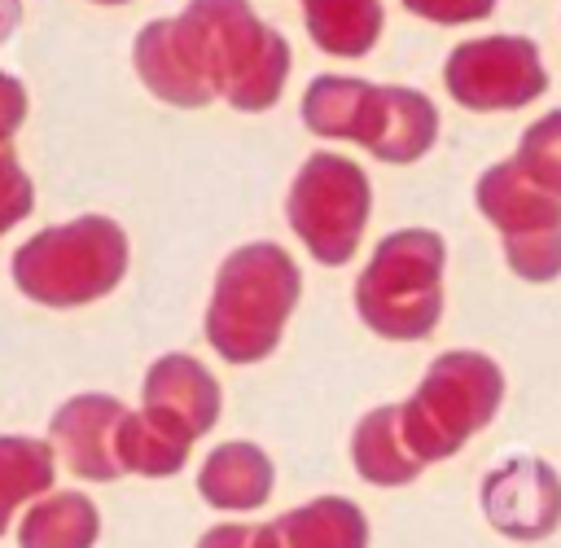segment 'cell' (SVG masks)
<instances>
[{
	"mask_svg": "<svg viewBox=\"0 0 561 548\" xmlns=\"http://www.w3.org/2000/svg\"><path fill=\"white\" fill-rule=\"evenodd\" d=\"M403 9H412L425 22L438 26H456V22H478L495 9V0H403Z\"/></svg>",
	"mask_w": 561,
	"mask_h": 548,
	"instance_id": "603a6c76",
	"label": "cell"
},
{
	"mask_svg": "<svg viewBox=\"0 0 561 548\" xmlns=\"http://www.w3.org/2000/svg\"><path fill=\"white\" fill-rule=\"evenodd\" d=\"M302 22L316 48L333 57H364L381 35V0H302Z\"/></svg>",
	"mask_w": 561,
	"mask_h": 548,
	"instance_id": "e0dca14e",
	"label": "cell"
},
{
	"mask_svg": "<svg viewBox=\"0 0 561 548\" xmlns=\"http://www.w3.org/2000/svg\"><path fill=\"white\" fill-rule=\"evenodd\" d=\"M167 26L206 101L224 96L245 114L280 101L294 53L289 39L250 9V0H188L175 18H167Z\"/></svg>",
	"mask_w": 561,
	"mask_h": 548,
	"instance_id": "6da1fadb",
	"label": "cell"
},
{
	"mask_svg": "<svg viewBox=\"0 0 561 548\" xmlns=\"http://www.w3.org/2000/svg\"><path fill=\"white\" fill-rule=\"evenodd\" d=\"M53 447L31 434H0V535L9 530L13 513L53 491Z\"/></svg>",
	"mask_w": 561,
	"mask_h": 548,
	"instance_id": "ac0fdd59",
	"label": "cell"
},
{
	"mask_svg": "<svg viewBox=\"0 0 561 548\" xmlns=\"http://www.w3.org/2000/svg\"><path fill=\"white\" fill-rule=\"evenodd\" d=\"M272 482H276L272 456L259 443H245V438L210 447V456L197 469V495L210 509H228V513L263 509L267 495H272Z\"/></svg>",
	"mask_w": 561,
	"mask_h": 548,
	"instance_id": "5bb4252c",
	"label": "cell"
},
{
	"mask_svg": "<svg viewBox=\"0 0 561 548\" xmlns=\"http://www.w3.org/2000/svg\"><path fill=\"white\" fill-rule=\"evenodd\" d=\"M101 513L83 491H48L18 522V548H92Z\"/></svg>",
	"mask_w": 561,
	"mask_h": 548,
	"instance_id": "2e32d148",
	"label": "cell"
},
{
	"mask_svg": "<svg viewBox=\"0 0 561 548\" xmlns=\"http://www.w3.org/2000/svg\"><path fill=\"white\" fill-rule=\"evenodd\" d=\"M447 241L434 228L386 232L355 276V311L386 342H421L443 320Z\"/></svg>",
	"mask_w": 561,
	"mask_h": 548,
	"instance_id": "277c9868",
	"label": "cell"
},
{
	"mask_svg": "<svg viewBox=\"0 0 561 548\" xmlns=\"http://www.w3.org/2000/svg\"><path fill=\"white\" fill-rule=\"evenodd\" d=\"M351 465L373 487H408L421 478V460L408 452L399 430V403L368 408L351 430Z\"/></svg>",
	"mask_w": 561,
	"mask_h": 548,
	"instance_id": "9a60e30c",
	"label": "cell"
},
{
	"mask_svg": "<svg viewBox=\"0 0 561 548\" xmlns=\"http://www.w3.org/2000/svg\"><path fill=\"white\" fill-rule=\"evenodd\" d=\"M368 210H373V184L364 167L351 162L346 153H311L294 171L285 215L316 263L324 267L351 263L368 228Z\"/></svg>",
	"mask_w": 561,
	"mask_h": 548,
	"instance_id": "8992f818",
	"label": "cell"
},
{
	"mask_svg": "<svg viewBox=\"0 0 561 548\" xmlns=\"http://www.w3.org/2000/svg\"><path fill=\"white\" fill-rule=\"evenodd\" d=\"M364 83L368 79H355V75H316L302 92V105H298L307 132H316L324 140H351Z\"/></svg>",
	"mask_w": 561,
	"mask_h": 548,
	"instance_id": "ffe728a7",
	"label": "cell"
},
{
	"mask_svg": "<svg viewBox=\"0 0 561 548\" xmlns=\"http://www.w3.org/2000/svg\"><path fill=\"white\" fill-rule=\"evenodd\" d=\"M127 232L110 215H79L39 228L13 250V285L44 307H83L105 298L127 272Z\"/></svg>",
	"mask_w": 561,
	"mask_h": 548,
	"instance_id": "5b68a950",
	"label": "cell"
},
{
	"mask_svg": "<svg viewBox=\"0 0 561 548\" xmlns=\"http://www.w3.org/2000/svg\"><path fill=\"white\" fill-rule=\"evenodd\" d=\"M259 526V548H368V517L346 495H316Z\"/></svg>",
	"mask_w": 561,
	"mask_h": 548,
	"instance_id": "4fadbf2b",
	"label": "cell"
},
{
	"mask_svg": "<svg viewBox=\"0 0 561 548\" xmlns=\"http://www.w3.org/2000/svg\"><path fill=\"white\" fill-rule=\"evenodd\" d=\"M513 162L530 184L561 197V110H548L543 118H535L522 132Z\"/></svg>",
	"mask_w": 561,
	"mask_h": 548,
	"instance_id": "44dd1931",
	"label": "cell"
},
{
	"mask_svg": "<svg viewBox=\"0 0 561 548\" xmlns=\"http://www.w3.org/2000/svg\"><path fill=\"white\" fill-rule=\"evenodd\" d=\"M96 4H127V0H96Z\"/></svg>",
	"mask_w": 561,
	"mask_h": 548,
	"instance_id": "484cf974",
	"label": "cell"
},
{
	"mask_svg": "<svg viewBox=\"0 0 561 548\" xmlns=\"http://www.w3.org/2000/svg\"><path fill=\"white\" fill-rule=\"evenodd\" d=\"M302 272L276 241L237 246L210 285L206 342L228 364H259L280 346V333L298 307Z\"/></svg>",
	"mask_w": 561,
	"mask_h": 548,
	"instance_id": "7a4b0ae2",
	"label": "cell"
},
{
	"mask_svg": "<svg viewBox=\"0 0 561 548\" xmlns=\"http://www.w3.org/2000/svg\"><path fill=\"white\" fill-rule=\"evenodd\" d=\"M478 504L495 535L513 544H539L561 530V469L530 452L504 456L482 473Z\"/></svg>",
	"mask_w": 561,
	"mask_h": 548,
	"instance_id": "9c48e42d",
	"label": "cell"
},
{
	"mask_svg": "<svg viewBox=\"0 0 561 548\" xmlns=\"http://www.w3.org/2000/svg\"><path fill=\"white\" fill-rule=\"evenodd\" d=\"M31 206H35V184L13 153V140L0 136V232L22 224L31 215Z\"/></svg>",
	"mask_w": 561,
	"mask_h": 548,
	"instance_id": "7402d4cb",
	"label": "cell"
},
{
	"mask_svg": "<svg viewBox=\"0 0 561 548\" xmlns=\"http://www.w3.org/2000/svg\"><path fill=\"white\" fill-rule=\"evenodd\" d=\"M351 140L381 162H416L438 140V110L425 92L399 83H364Z\"/></svg>",
	"mask_w": 561,
	"mask_h": 548,
	"instance_id": "8fae6325",
	"label": "cell"
},
{
	"mask_svg": "<svg viewBox=\"0 0 561 548\" xmlns=\"http://www.w3.org/2000/svg\"><path fill=\"white\" fill-rule=\"evenodd\" d=\"M197 548H259V526L254 522H219L197 539Z\"/></svg>",
	"mask_w": 561,
	"mask_h": 548,
	"instance_id": "cb8c5ba5",
	"label": "cell"
},
{
	"mask_svg": "<svg viewBox=\"0 0 561 548\" xmlns=\"http://www.w3.org/2000/svg\"><path fill=\"white\" fill-rule=\"evenodd\" d=\"M473 202L486 224L500 232L504 263L513 276L530 285H548L561 276V197L530 184L513 158L491 162L478 184Z\"/></svg>",
	"mask_w": 561,
	"mask_h": 548,
	"instance_id": "52a82bcc",
	"label": "cell"
},
{
	"mask_svg": "<svg viewBox=\"0 0 561 548\" xmlns=\"http://www.w3.org/2000/svg\"><path fill=\"white\" fill-rule=\"evenodd\" d=\"M123 416H127V403L114 395H101V390L75 395L48 416V447H53V456L66 460V469L75 478L114 482V478H123V465H118Z\"/></svg>",
	"mask_w": 561,
	"mask_h": 548,
	"instance_id": "7c38bea8",
	"label": "cell"
},
{
	"mask_svg": "<svg viewBox=\"0 0 561 548\" xmlns=\"http://www.w3.org/2000/svg\"><path fill=\"white\" fill-rule=\"evenodd\" d=\"M188 443L162 434L158 425H149L140 412L127 408L123 425H118V465L123 473H140V478H171L188 465Z\"/></svg>",
	"mask_w": 561,
	"mask_h": 548,
	"instance_id": "d6986e66",
	"label": "cell"
},
{
	"mask_svg": "<svg viewBox=\"0 0 561 548\" xmlns=\"http://www.w3.org/2000/svg\"><path fill=\"white\" fill-rule=\"evenodd\" d=\"M219 408H224V395L215 373L184 351L158 355L140 381V416L188 447L202 434H210V425L219 421Z\"/></svg>",
	"mask_w": 561,
	"mask_h": 548,
	"instance_id": "30bf717a",
	"label": "cell"
},
{
	"mask_svg": "<svg viewBox=\"0 0 561 548\" xmlns=\"http://www.w3.org/2000/svg\"><path fill=\"white\" fill-rule=\"evenodd\" d=\"M504 403V368L486 351H443L430 359L416 390L399 403V430L421 465L451 460L482 434Z\"/></svg>",
	"mask_w": 561,
	"mask_h": 548,
	"instance_id": "3957f363",
	"label": "cell"
},
{
	"mask_svg": "<svg viewBox=\"0 0 561 548\" xmlns=\"http://www.w3.org/2000/svg\"><path fill=\"white\" fill-rule=\"evenodd\" d=\"M18 22H22V0H0V39H9Z\"/></svg>",
	"mask_w": 561,
	"mask_h": 548,
	"instance_id": "d4e9b609",
	"label": "cell"
},
{
	"mask_svg": "<svg viewBox=\"0 0 561 548\" xmlns=\"http://www.w3.org/2000/svg\"><path fill=\"white\" fill-rule=\"evenodd\" d=\"M443 83L456 105L491 114V110H522L535 96H543L548 70L530 35H478L447 53Z\"/></svg>",
	"mask_w": 561,
	"mask_h": 548,
	"instance_id": "ba28073f",
	"label": "cell"
}]
</instances>
